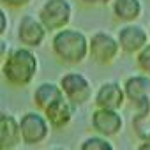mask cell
I'll return each instance as SVG.
<instances>
[{"label":"cell","mask_w":150,"mask_h":150,"mask_svg":"<svg viewBox=\"0 0 150 150\" xmlns=\"http://www.w3.org/2000/svg\"><path fill=\"white\" fill-rule=\"evenodd\" d=\"M46 150H69V148L64 146V145H55V146H50V148H46Z\"/></svg>","instance_id":"23"},{"label":"cell","mask_w":150,"mask_h":150,"mask_svg":"<svg viewBox=\"0 0 150 150\" xmlns=\"http://www.w3.org/2000/svg\"><path fill=\"white\" fill-rule=\"evenodd\" d=\"M96 108H104V110H117L122 111V108L125 106V92H124V85L117 80H110L101 83L96 90H94V97H92Z\"/></svg>","instance_id":"11"},{"label":"cell","mask_w":150,"mask_h":150,"mask_svg":"<svg viewBox=\"0 0 150 150\" xmlns=\"http://www.w3.org/2000/svg\"><path fill=\"white\" fill-rule=\"evenodd\" d=\"M34 0H0V4H2L6 9H13V11H20V9H25L28 7Z\"/></svg>","instance_id":"18"},{"label":"cell","mask_w":150,"mask_h":150,"mask_svg":"<svg viewBox=\"0 0 150 150\" xmlns=\"http://www.w3.org/2000/svg\"><path fill=\"white\" fill-rule=\"evenodd\" d=\"M124 127H125V118L122 111L96 108L90 113V129L94 131V134L113 139L124 131Z\"/></svg>","instance_id":"9"},{"label":"cell","mask_w":150,"mask_h":150,"mask_svg":"<svg viewBox=\"0 0 150 150\" xmlns=\"http://www.w3.org/2000/svg\"><path fill=\"white\" fill-rule=\"evenodd\" d=\"M122 55L115 34L108 30H94L88 35V58L96 64L108 67Z\"/></svg>","instance_id":"7"},{"label":"cell","mask_w":150,"mask_h":150,"mask_svg":"<svg viewBox=\"0 0 150 150\" xmlns=\"http://www.w3.org/2000/svg\"><path fill=\"white\" fill-rule=\"evenodd\" d=\"M21 145L18 117L0 110V150H16Z\"/></svg>","instance_id":"13"},{"label":"cell","mask_w":150,"mask_h":150,"mask_svg":"<svg viewBox=\"0 0 150 150\" xmlns=\"http://www.w3.org/2000/svg\"><path fill=\"white\" fill-rule=\"evenodd\" d=\"M48 37H50V32L44 28V25L39 21V18L35 14H28L27 13V14H23L18 20L16 39H18L20 46L35 50V48H41L46 42Z\"/></svg>","instance_id":"8"},{"label":"cell","mask_w":150,"mask_h":150,"mask_svg":"<svg viewBox=\"0 0 150 150\" xmlns=\"http://www.w3.org/2000/svg\"><path fill=\"white\" fill-rule=\"evenodd\" d=\"M113 18L125 25V23H138L143 16V0H111L110 4Z\"/></svg>","instance_id":"14"},{"label":"cell","mask_w":150,"mask_h":150,"mask_svg":"<svg viewBox=\"0 0 150 150\" xmlns=\"http://www.w3.org/2000/svg\"><path fill=\"white\" fill-rule=\"evenodd\" d=\"M9 50H11L9 42H7L4 37H0V69H2V65H4V60H6V57H7Z\"/></svg>","instance_id":"21"},{"label":"cell","mask_w":150,"mask_h":150,"mask_svg":"<svg viewBox=\"0 0 150 150\" xmlns=\"http://www.w3.org/2000/svg\"><path fill=\"white\" fill-rule=\"evenodd\" d=\"M9 23H11V20H9V13H7V9L0 4V37H4L6 34H7V30H9Z\"/></svg>","instance_id":"19"},{"label":"cell","mask_w":150,"mask_h":150,"mask_svg":"<svg viewBox=\"0 0 150 150\" xmlns=\"http://www.w3.org/2000/svg\"><path fill=\"white\" fill-rule=\"evenodd\" d=\"M76 111H78L76 106L71 104L65 97H60L58 101L50 104L42 113H44L46 120L50 122L51 129L60 131V129H65V127H69L72 124L74 117H76Z\"/></svg>","instance_id":"12"},{"label":"cell","mask_w":150,"mask_h":150,"mask_svg":"<svg viewBox=\"0 0 150 150\" xmlns=\"http://www.w3.org/2000/svg\"><path fill=\"white\" fill-rule=\"evenodd\" d=\"M85 7H106L111 4V0H78Z\"/></svg>","instance_id":"20"},{"label":"cell","mask_w":150,"mask_h":150,"mask_svg":"<svg viewBox=\"0 0 150 150\" xmlns=\"http://www.w3.org/2000/svg\"><path fill=\"white\" fill-rule=\"evenodd\" d=\"M39 57L34 50L25 46H14L9 50L4 65L0 69V78L11 88H27L34 83L39 72Z\"/></svg>","instance_id":"1"},{"label":"cell","mask_w":150,"mask_h":150,"mask_svg":"<svg viewBox=\"0 0 150 150\" xmlns=\"http://www.w3.org/2000/svg\"><path fill=\"white\" fill-rule=\"evenodd\" d=\"M78 150H117V146H115L113 139L99 136V134H92L80 141Z\"/></svg>","instance_id":"16"},{"label":"cell","mask_w":150,"mask_h":150,"mask_svg":"<svg viewBox=\"0 0 150 150\" xmlns=\"http://www.w3.org/2000/svg\"><path fill=\"white\" fill-rule=\"evenodd\" d=\"M50 50L62 65H80L88 58V35L80 28L65 27L50 34Z\"/></svg>","instance_id":"2"},{"label":"cell","mask_w":150,"mask_h":150,"mask_svg":"<svg viewBox=\"0 0 150 150\" xmlns=\"http://www.w3.org/2000/svg\"><path fill=\"white\" fill-rule=\"evenodd\" d=\"M35 16L44 25V28L53 34L57 30L71 27V21L74 18V7L71 0H44Z\"/></svg>","instance_id":"6"},{"label":"cell","mask_w":150,"mask_h":150,"mask_svg":"<svg viewBox=\"0 0 150 150\" xmlns=\"http://www.w3.org/2000/svg\"><path fill=\"white\" fill-rule=\"evenodd\" d=\"M16 150H30V148H28V146H27V148H16Z\"/></svg>","instance_id":"24"},{"label":"cell","mask_w":150,"mask_h":150,"mask_svg":"<svg viewBox=\"0 0 150 150\" xmlns=\"http://www.w3.org/2000/svg\"><path fill=\"white\" fill-rule=\"evenodd\" d=\"M134 62H136V67H138V72L141 74H146L150 76V42L134 55Z\"/></svg>","instance_id":"17"},{"label":"cell","mask_w":150,"mask_h":150,"mask_svg":"<svg viewBox=\"0 0 150 150\" xmlns=\"http://www.w3.org/2000/svg\"><path fill=\"white\" fill-rule=\"evenodd\" d=\"M57 83L64 97L76 108L90 103L94 97V87H92L90 78L80 71H65Z\"/></svg>","instance_id":"4"},{"label":"cell","mask_w":150,"mask_h":150,"mask_svg":"<svg viewBox=\"0 0 150 150\" xmlns=\"http://www.w3.org/2000/svg\"><path fill=\"white\" fill-rule=\"evenodd\" d=\"M134 150H150V141H139Z\"/></svg>","instance_id":"22"},{"label":"cell","mask_w":150,"mask_h":150,"mask_svg":"<svg viewBox=\"0 0 150 150\" xmlns=\"http://www.w3.org/2000/svg\"><path fill=\"white\" fill-rule=\"evenodd\" d=\"M18 125H20L21 143L28 148L46 143L51 131H53L50 122L46 120L44 113H41L37 110H30V111L21 113L18 117Z\"/></svg>","instance_id":"5"},{"label":"cell","mask_w":150,"mask_h":150,"mask_svg":"<svg viewBox=\"0 0 150 150\" xmlns=\"http://www.w3.org/2000/svg\"><path fill=\"white\" fill-rule=\"evenodd\" d=\"M125 104L132 110V120L150 118V76L141 72L131 74L124 81Z\"/></svg>","instance_id":"3"},{"label":"cell","mask_w":150,"mask_h":150,"mask_svg":"<svg viewBox=\"0 0 150 150\" xmlns=\"http://www.w3.org/2000/svg\"><path fill=\"white\" fill-rule=\"evenodd\" d=\"M60 97H64V94H62L57 81H42L32 92V104L37 111L42 113L50 104H53Z\"/></svg>","instance_id":"15"},{"label":"cell","mask_w":150,"mask_h":150,"mask_svg":"<svg viewBox=\"0 0 150 150\" xmlns=\"http://www.w3.org/2000/svg\"><path fill=\"white\" fill-rule=\"evenodd\" d=\"M115 37L118 41L120 51L124 55H129V57H134L138 51H141L150 42V32L139 23L120 25Z\"/></svg>","instance_id":"10"}]
</instances>
